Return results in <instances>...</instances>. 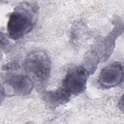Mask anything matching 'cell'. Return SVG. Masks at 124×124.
Returning <instances> with one entry per match:
<instances>
[{
  "instance_id": "ba28073f",
  "label": "cell",
  "mask_w": 124,
  "mask_h": 124,
  "mask_svg": "<svg viewBox=\"0 0 124 124\" xmlns=\"http://www.w3.org/2000/svg\"><path fill=\"white\" fill-rule=\"evenodd\" d=\"M99 61L98 54L94 50L89 52L86 55L84 61V66L88 71L89 74H93L97 68Z\"/></svg>"
},
{
  "instance_id": "7a4b0ae2",
  "label": "cell",
  "mask_w": 124,
  "mask_h": 124,
  "mask_svg": "<svg viewBox=\"0 0 124 124\" xmlns=\"http://www.w3.org/2000/svg\"><path fill=\"white\" fill-rule=\"evenodd\" d=\"M24 69L30 78L40 83L49 78L51 65L49 57L42 51L30 52L23 63Z\"/></svg>"
},
{
  "instance_id": "52a82bcc",
  "label": "cell",
  "mask_w": 124,
  "mask_h": 124,
  "mask_svg": "<svg viewBox=\"0 0 124 124\" xmlns=\"http://www.w3.org/2000/svg\"><path fill=\"white\" fill-rule=\"evenodd\" d=\"M123 23H121V21H116V24L114 29L105 39L104 43V53L102 57V61L107 60L111 54L115 46V40L121 34V32L123 31Z\"/></svg>"
},
{
  "instance_id": "6da1fadb",
  "label": "cell",
  "mask_w": 124,
  "mask_h": 124,
  "mask_svg": "<svg viewBox=\"0 0 124 124\" xmlns=\"http://www.w3.org/2000/svg\"><path fill=\"white\" fill-rule=\"evenodd\" d=\"M36 7L35 5L23 2L15 8L7 23V31L11 39H20L31 31L35 24Z\"/></svg>"
},
{
  "instance_id": "3957f363",
  "label": "cell",
  "mask_w": 124,
  "mask_h": 124,
  "mask_svg": "<svg viewBox=\"0 0 124 124\" xmlns=\"http://www.w3.org/2000/svg\"><path fill=\"white\" fill-rule=\"evenodd\" d=\"M33 88V83L28 76L12 73L6 76L1 89L4 95H25L29 94Z\"/></svg>"
},
{
  "instance_id": "5b68a950",
  "label": "cell",
  "mask_w": 124,
  "mask_h": 124,
  "mask_svg": "<svg viewBox=\"0 0 124 124\" xmlns=\"http://www.w3.org/2000/svg\"><path fill=\"white\" fill-rule=\"evenodd\" d=\"M123 78L122 64L119 62H114L102 69L99 74L98 83L102 88L110 89L119 85Z\"/></svg>"
},
{
  "instance_id": "8992f818",
  "label": "cell",
  "mask_w": 124,
  "mask_h": 124,
  "mask_svg": "<svg viewBox=\"0 0 124 124\" xmlns=\"http://www.w3.org/2000/svg\"><path fill=\"white\" fill-rule=\"evenodd\" d=\"M71 96V94L62 87L55 91L46 92L44 95V98L48 105L55 108L67 103Z\"/></svg>"
},
{
  "instance_id": "277c9868",
  "label": "cell",
  "mask_w": 124,
  "mask_h": 124,
  "mask_svg": "<svg viewBox=\"0 0 124 124\" xmlns=\"http://www.w3.org/2000/svg\"><path fill=\"white\" fill-rule=\"evenodd\" d=\"M89 73L83 66H78L69 70L63 80L62 87L71 95L83 93L86 88Z\"/></svg>"
}]
</instances>
